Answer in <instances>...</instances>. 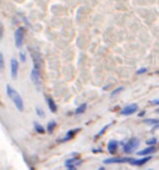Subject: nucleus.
<instances>
[{
    "label": "nucleus",
    "mask_w": 159,
    "mask_h": 170,
    "mask_svg": "<svg viewBox=\"0 0 159 170\" xmlns=\"http://www.w3.org/2000/svg\"><path fill=\"white\" fill-rule=\"evenodd\" d=\"M118 145H119V143L115 140V139H112V140H109L108 142V144H107V149H108V152L109 154H116V152L118 150Z\"/></svg>",
    "instance_id": "9b49d317"
},
{
    "label": "nucleus",
    "mask_w": 159,
    "mask_h": 170,
    "mask_svg": "<svg viewBox=\"0 0 159 170\" xmlns=\"http://www.w3.org/2000/svg\"><path fill=\"white\" fill-rule=\"evenodd\" d=\"M35 111H36V114L39 117H41V118H44V117H45V112L41 109V107H36Z\"/></svg>",
    "instance_id": "a211bd4d"
},
{
    "label": "nucleus",
    "mask_w": 159,
    "mask_h": 170,
    "mask_svg": "<svg viewBox=\"0 0 159 170\" xmlns=\"http://www.w3.org/2000/svg\"><path fill=\"white\" fill-rule=\"evenodd\" d=\"M138 145H139V139L138 138H131L128 142L123 143V152L129 154V153L133 152Z\"/></svg>",
    "instance_id": "f257e3e1"
},
{
    "label": "nucleus",
    "mask_w": 159,
    "mask_h": 170,
    "mask_svg": "<svg viewBox=\"0 0 159 170\" xmlns=\"http://www.w3.org/2000/svg\"><path fill=\"white\" fill-rule=\"evenodd\" d=\"M143 116H146V112L144 111H142V112L138 113V117H143Z\"/></svg>",
    "instance_id": "c85d7f7f"
},
{
    "label": "nucleus",
    "mask_w": 159,
    "mask_h": 170,
    "mask_svg": "<svg viewBox=\"0 0 159 170\" xmlns=\"http://www.w3.org/2000/svg\"><path fill=\"white\" fill-rule=\"evenodd\" d=\"M150 159H152V157H150V155L144 157V158H141V159H132L129 161V164L134 165V167H142V165H144L146 163H148Z\"/></svg>",
    "instance_id": "6e6552de"
},
{
    "label": "nucleus",
    "mask_w": 159,
    "mask_h": 170,
    "mask_svg": "<svg viewBox=\"0 0 159 170\" xmlns=\"http://www.w3.org/2000/svg\"><path fill=\"white\" fill-rule=\"evenodd\" d=\"M69 170H76V169H75V168H71V169H69Z\"/></svg>",
    "instance_id": "7c9ffc66"
},
{
    "label": "nucleus",
    "mask_w": 159,
    "mask_h": 170,
    "mask_svg": "<svg viewBox=\"0 0 159 170\" xmlns=\"http://www.w3.org/2000/svg\"><path fill=\"white\" fill-rule=\"evenodd\" d=\"M157 129H159V123H158V124H156V126H153V128H152V132L157 130Z\"/></svg>",
    "instance_id": "cd10ccee"
},
{
    "label": "nucleus",
    "mask_w": 159,
    "mask_h": 170,
    "mask_svg": "<svg viewBox=\"0 0 159 170\" xmlns=\"http://www.w3.org/2000/svg\"><path fill=\"white\" fill-rule=\"evenodd\" d=\"M147 144H148V145H156V144H157V139H156V138L148 139V140H147Z\"/></svg>",
    "instance_id": "4be33fe9"
},
{
    "label": "nucleus",
    "mask_w": 159,
    "mask_h": 170,
    "mask_svg": "<svg viewBox=\"0 0 159 170\" xmlns=\"http://www.w3.org/2000/svg\"><path fill=\"white\" fill-rule=\"evenodd\" d=\"M122 91H123V87H117V88H116V89H113V91H112L111 96H113V97H115V96H116V94H118V93H121V92H122Z\"/></svg>",
    "instance_id": "aec40b11"
},
{
    "label": "nucleus",
    "mask_w": 159,
    "mask_h": 170,
    "mask_svg": "<svg viewBox=\"0 0 159 170\" xmlns=\"http://www.w3.org/2000/svg\"><path fill=\"white\" fill-rule=\"evenodd\" d=\"M78 130H80V129H75V130H69V132H67V133H66V135H65V137H63V138H62V139H61V140H60V142H67V140H70V139H72V138L75 137V134H76Z\"/></svg>",
    "instance_id": "ddd939ff"
},
{
    "label": "nucleus",
    "mask_w": 159,
    "mask_h": 170,
    "mask_svg": "<svg viewBox=\"0 0 159 170\" xmlns=\"http://www.w3.org/2000/svg\"><path fill=\"white\" fill-rule=\"evenodd\" d=\"M144 72H147V69H146V67H142V69H139L137 71V75H142V73H144Z\"/></svg>",
    "instance_id": "bb28decb"
},
{
    "label": "nucleus",
    "mask_w": 159,
    "mask_h": 170,
    "mask_svg": "<svg viewBox=\"0 0 159 170\" xmlns=\"http://www.w3.org/2000/svg\"><path fill=\"white\" fill-rule=\"evenodd\" d=\"M55 127H56V122H55V120H51V122L47 123L46 130L49 132V133H52V132H54V129H55Z\"/></svg>",
    "instance_id": "dca6fc26"
},
{
    "label": "nucleus",
    "mask_w": 159,
    "mask_h": 170,
    "mask_svg": "<svg viewBox=\"0 0 159 170\" xmlns=\"http://www.w3.org/2000/svg\"><path fill=\"white\" fill-rule=\"evenodd\" d=\"M156 145H149V146H147V148H144L143 150H139V152L137 153V155L139 157H148L150 155V154H153L154 152H156Z\"/></svg>",
    "instance_id": "9d476101"
},
{
    "label": "nucleus",
    "mask_w": 159,
    "mask_h": 170,
    "mask_svg": "<svg viewBox=\"0 0 159 170\" xmlns=\"http://www.w3.org/2000/svg\"><path fill=\"white\" fill-rule=\"evenodd\" d=\"M3 36H4V28H3V24L0 22V41L3 40Z\"/></svg>",
    "instance_id": "393cba45"
},
{
    "label": "nucleus",
    "mask_w": 159,
    "mask_h": 170,
    "mask_svg": "<svg viewBox=\"0 0 159 170\" xmlns=\"http://www.w3.org/2000/svg\"><path fill=\"white\" fill-rule=\"evenodd\" d=\"M18 70H19V62L16 58H11L10 61V72H11V78L16 80L18 78Z\"/></svg>",
    "instance_id": "423d86ee"
},
{
    "label": "nucleus",
    "mask_w": 159,
    "mask_h": 170,
    "mask_svg": "<svg viewBox=\"0 0 159 170\" xmlns=\"http://www.w3.org/2000/svg\"><path fill=\"white\" fill-rule=\"evenodd\" d=\"M14 88H13V87H11L10 85H7L6 86V94H7V97H9V98H11V96H13V93H14Z\"/></svg>",
    "instance_id": "f3484780"
},
{
    "label": "nucleus",
    "mask_w": 159,
    "mask_h": 170,
    "mask_svg": "<svg viewBox=\"0 0 159 170\" xmlns=\"http://www.w3.org/2000/svg\"><path fill=\"white\" fill-rule=\"evenodd\" d=\"M45 99H46L49 108H50V111H51L52 113H56V112H57V105H56L55 101L52 99V98H51L50 96H47V94H46V96H45Z\"/></svg>",
    "instance_id": "f8f14e48"
},
{
    "label": "nucleus",
    "mask_w": 159,
    "mask_h": 170,
    "mask_svg": "<svg viewBox=\"0 0 159 170\" xmlns=\"http://www.w3.org/2000/svg\"><path fill=\"white\" fill-rule=\"evenodd\" d=\"M144 123H147V124H152V126H156V124H158L159 123V120L158 119H144Z\"/></svg>",
    "instance_id": "6ab92c4d"
},
{
    "label": "nucleus",
    "mask_w": 159,
    "mask_h": 170,
    "mask_svg": "<svg viewBox=\"0 0 159 170\" xmlns=\"http://www.w3.org/2000/svg\"><path fill=\"white\" fill-rule=\"evenodd\" d=\"M158 73H159V71H158Z\"/></svg>",
    "instance_id": "473e14b6"
},
{
    "label": "nucleus",
    "mask_w": 159,
    "mask_h": 170,
    "mask_svg": "<svg viewBox=\"0 0 159 170\" xmlns=\"http://www.w3.org/2000/svg\"><path fill=\"white\" fill-rule=\"evenodd\" d=\"M11 99H13L14 104H15V107L18 108V111H20V112L24 111V102H22L21 97H20V94H19V93L16 92V91H14L13 96H11Z\"/></svg>",
    "instance_id": "20e7f679"
},
{
    "label": "nucleus",
    "mask_w": 159,
    "mask_h": 170,
    "mask_svg": "<svg viewBox=\"0 0 159 170\" xmlns=\"http://www.w3.org/2000/svg\"><path fill=\"white\" fill-rule=\"evenodd\" d=\"M81 164V160L78 159V157H73V158H71V159H67L65 161V167L67 169H71V168H76L77 165Z\"/></svg>",
    "instance_id": "1a4fd4ad"
},
{
    "label": "nucleus",
    "mask_w": 159,
    "mask_h": 170,
    "mask_svg": "<svg viewBox=\"0 0 159 170\" xmlns=\"http://www.w3.org/2000/svg\"><path fill=\"white\" fill-rule=\"evenodd\" d=\"M150 104H153V105H159V98L152 99V101H150Z\"/></svg>",
    "instance_id": "a878e982"
},
{
    "label": "nucleus",
    "mask_w": 159,
    "mask_h": 170,
    "mask_svg": "<svg viewBox=\"0 0 159 170\" xmlns=\"http://www.w3.org/2000/svg\"><path fill=\"white\" fill-rule=\"evenodd\" d=\"M24 37H25V29L24 28H18L15 30L14 34V39H15V46L18 48H20L24 42Z\"/></svg>",
    "instance_id": "f03ea898"
},
{
    "label": "nucleus",
    "mask_w": 159,
    "mask_h": 170,
    "mask_svg": "<svg viewBox=\"0 0 159 170\" xmlns=\"http://www.w3.org/2000/svg\"><path fill=\"white\" fill-rule=\"evenodd\" d=\"M157 112H158V113H159V109H157Z\"/></svg>",
    "instance_id": "2f4dec72"
},
{
    "label": "nucleus",
    "mask_w": 159,
    "mask_h": 170,
    "mask_svg": "<svg viewBox=\"0 0 159 170\" xmlns=\"http://www.w3.org/2000/svg\"><path fill=\"white\" fill-rule=\"evenodd\" d=\"M86 108H87V104H86V103H83V104H81V105H78V107L76 108V111H75V114H76V116H80V114H82V113H85Z\"/></svg>",
    "instance_id": "4468645a"
},
{
    "label": "nucleus",
    "mask_w": 159,
    "mask_h": 170,
    "mask_svg": "<svg viewBox=\"0 0 159 170\" xmlns=\"http://www.w3.org/2000/svg\"><path fill=\"white\" fill-rule=\"evenodd\" d=\"M31 80H32V82L35 83V86H36V88L40 91V88H41V82H40V70H37V69H32V71H31Z\"/></svg>",
    "instance_id": "0eeeda50"
},
{
    "label": "nucleus",
    "mask_w": 159,
    "mask_h": 170,
    "mask_svg": "<svg viewBox=\"0 0 159 170\" xmlns=\"http://www.w3.org/2000/svg\"><path fill=\"white\" fill-rule=\"evenodd\" d=\"M4 69V55L0 52V70Z\"/></svg>",
    "instance_id": "b1692460"
},
{
    "label": "nucleus",
    "mask_w": 159,
    "mask_h": 170,
    "mask_svg": "<svg viewBox=\"0 0 159 170\" xmlns=\"http://www.w3.org/2000/svg\"><path fill=\"white\" fill-rule=\"evenodd\" d=\"M20 61L21 62L26 61V52L25 51H20Z\"/></svg>",
    "instance_id": "5701e85b"
},
{
    "label": "nucleus",
    "mask_w": 159,
    "mask_h": 170,
    "mask_svg": "<svg viewBox=\"0 0 159 170\" xmlns=\"http://www.w3.org/2000/svg\"><path fill=\"white\" fill-rule=\"evenodd\" d=\"M137 111H138V104L132 103V104L126 105V107L121 111V114L122 116H132V114H134Z\"/></svg>",
    "instance_id": "39448f33"
},
{
    "label": "nucleus",
    "mask_w": 159,
    "mask_h": 170,
    "mask_svg": "<svg viewBox=\"0 0 159 170\" xmlns=\"http://www.w3.org/2000/svg\"><path fill=\"white\" fill-rule=\"evenodd\" d=\"M98 170H104V168H103V167H101V168H100V169H98Z\"/></svg>",
    "instance_id": "c756f323"
},
{
    "label": "nucleus",
    "mask_w": 159,
    "mask_h": 170,
    "mask_svg": "<svg viewBox=\"0 0 159 170\" xmlns=\"http://www.w3.org/2000/svg\"><path fill=\"white\" fill-rule=\"evenodd\" d=\"M132 160V158H128V157H122V158H117V157H113V158H108V159H104L103 163L104 164H122V163H129Z\"/></svg>",
    "instance_id": "7ed1b4c3"
},
{
    "label": "nucleus",
    "mask_w": 159,
    "mask_h": 170,
    "mask_svg": "<svg viewBox=\"0 0 159 170\" xmlns=\"http://www.w3.org/2000/svg\"><path fill=\"white\" fill-rule=\"evenodd\" d=\"M34 128H35V130L37 132V133H40V134H42V133H45V128L41 126L40 123H37V122H35L34 123Z\"/></svg>",
    "instance_id": "2eb2a0df"
},
{
    "label": "nucleus",
    "mask_w": 159,
    "mask_h": 170,
    "mask_svg": "<svg viewBox=\"0 0 159 170\" xmlns=\"http://www.w3.org/2000/svg\"><path fill=\"white\" fill-rule=\"evenodd\" d=\"M108 127H109V126H104L103 128H102V129H101L100 132H98V133H97L96 135H94V139H97V138H100V135H101L102 133H104V130H106V129H107V128H108Z\"/></svg>",
    "instance_id": "412c9836"
}]
</instances>
